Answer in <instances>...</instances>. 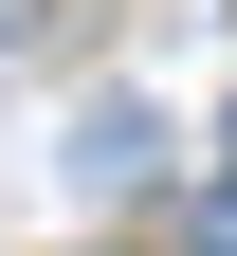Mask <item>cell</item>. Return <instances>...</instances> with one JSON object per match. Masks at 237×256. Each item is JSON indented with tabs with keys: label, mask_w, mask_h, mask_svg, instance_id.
Returning <instances> with one entry per match:
<instances>
[{
	"label": "cell",
	"mask_w": 237,
	"mask_h": 256,
	"mask_svg": "<svg viewBox=\"0 0 237 256\" xmlns=\"http://www.w3.org/2000/svg\"><path fill=\"white\" fill-rule=\"evenodd\" d=\"M201 256H237V183H219V202H201Z\"/></svg>",
	"instance_id": "cell-1"
}]
</instances>
